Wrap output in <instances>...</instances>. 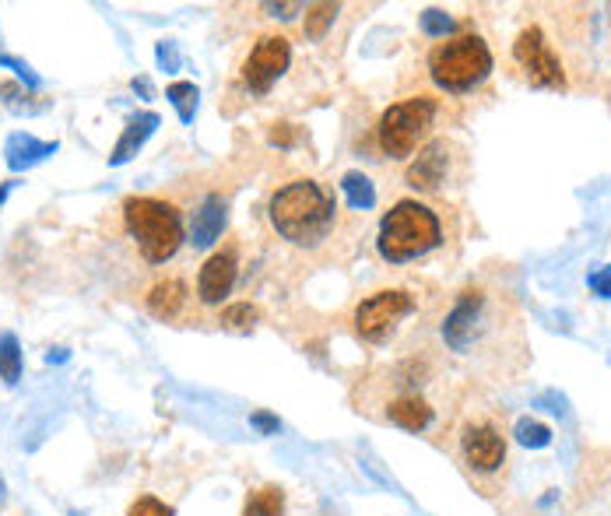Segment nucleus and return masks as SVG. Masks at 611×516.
<instances>
[{
	"label": "nucleus",
	"mask_w": 611,
	"mask_h": 516,
	"mask_svg": "<svg viewBox=\"0 0 611 516\" xmlns=\"http://www.w3.org/2000/svg\"><path fill=\"white\" fill-rule=\"evenodd\" d=\"M267 215H271L274 232L281 239H288L292 246H317L334 229L338 204H334V197L320 183L295 180L271 197Z\"/></svg>",
	"instance_id": "nucleus-1"
},
{
	"label": "nucleus",
	"mask_w": 611,
	"mask_h": 516,
	"mask_svg": "<svg viewBox=\"0 0 611 516\" xmlns=\"http://www.w3.org/2000/svg\"><path fill=\"white\" fill-rule=\"evenodd\" d=\"M443 243V225L432 208L418 201H397L394 208L383 215L380 236H376V250L387 264H408L425 253H432Z\"/></svg>",
	"instance_id": "nucleus-2"
},
{
	"label": "nucleus",
	"mask_w": 611,
	"mask_h": 516,
	"mask_svg": "<svg viewBox=\"0 0 611 516\" xmlns=\"http://www.w3.org/2000/svg\"><path fill=\"white\" fill-rule=\"evenodd\" d=\"M123 222L134 236L137 250L148 264H166L183 246L180 211L159 197H127L123 201Z\"/></svg>",
	"instance_id": "nucleus-3"
},
{
	"label": "nucleus",
	"mask_w": 611,
	"mask_h": 516,
	"mask_svg": "<svg viewBox=\"0 0 611 516\" xmlns=\"http://www.w3.org/2000/svg\"><path fill=\"white\" fill-rule=\"evenodd\" d=\"M492 74V50L482 36H457L429 53V78L443 92H471Z\"/></svg>",
	"instance_id": "nucleus-4"
},
{
	"label": "nucleus",
	"mask_w": 611,
	"mask_h": 516,
	"mask_svg": "<svg viewBox=\"0 0 611 516\" xmlns=\"http://www.w3.org/2000/svg\"><path fill=\"white\" fill-rule=\"evenodd\" d=\"M432 120H436V99L429 95H415V99L394 102L390 109H383L380 123H376V141L380 151L390 158H408L418 148L425 134H429Z\"/></svg>",
	"instance_id": "nucleus-5"
},
{
	"label": "nucleus",
	"mask_w": 611,
	"mask_h": 516,
	"mask_svg": "<svg viewBox=\"0 0 611 516\" xmlns=\"http://www.w3.org/2000/svg\"><path fill=\"white\" fill-rule=\"evenodd\" d=\"M415 313V299L401 288H383L355 306V334L369 344H380L394 334V327L404 316Z\"/></svg>",
	"instance_id": "nucleus-6"
},
{
	"label": "nucleus",
	"mask_w": 611,
	"mask_h": 516,
	"mask_svg": "<svg viewBox=\"0 0 611 516\" xmlns=\"http://www.w3.org/2000/svg\"><path fill=\"white\" fill-rule=\"evenodd\" d=\"M513 60L524 67L527 81H531L534 88L566 92V71H562V60H559V53L552 50V43H548V36L538 29V25H531V29H524L517 36V43H513Z\"/></svg>",
	"instance_id": "nucleus-7"
},
{
	"label": "nucleus",
	"mask_w": 611,
	"mask_h": 516,
	"mask_svg": "<svg viewBox=\"0 0 611 516\" xmlns=\"http://www.w3.org/2000/svg\"><path fill=\"white\" fill-rule=\"evenodd\" d=\"M292 64V46H288L285 36H260L257 46L250 50V57L243 60V85L250 88L253 95H264L271 92V85L288 71Z\"/></svg>",
	"instance_id": "nucleus-8"
},
{
	"label": "nucleus",
	"mask_w": 611,
	"mask_h": 516,
	"mask_svg": "<svg viewBox=\"0 0 611 516\" xmlns=\"http://www.w3.org/2000/svg\"><path fill=\"white\" fill-rule=\"evenodd\" d=\"M482 316H485V292L468 288L461 292V299L453 302V309L443 320V341L450 344L453 352H468L471 344L482 334Z\"/></svg>",
	"instance_id": "nucleus-9"
},
{
	"label": "nucleus",
	"mask_w": 611,
	"mask_h": 516,
	"mask_svg": "<svg viewBox=\"0 0 611 516\" xmlns=\"http://www.w3.org/2000/svg\"><path fill=\"white\" fill-rule=\"evenodd\" d=\"M461 450L471 471L492 474L506 464V439L492 425H468L461 436Z\"/></svg>",
	"instance_id": "nucleus-10"
},
{
	"label": "nucleus",
	"mask_w": 611,
	"mask_h": 516,
	"mask_svg": "<svg viewBox=\"0 0 611 516\" xmlns=\"http://www.w3.org/2000/svg\"><path fill=\"white\" fill-rule=\"evenodd\" d=\"M236 274H239V260L232 250H222V253H211L204 260L201 274H197V299L204 306H218L225 295H232L236 288Z\"/></svg>",
	"instance_id": "nucleus-11"
},
{
	"label": "nucleus",
	"mask_w": 611,
	"mask_h": 516,
	"mask_svg": "<svg viewBox=\"0 0 611 516\" xmlns=\"http://www.w3.org/2000/svg\"><path fill=\"white\" fill-rule=\"evenodd\" d=\"M446 165H450V155H446V141H429L418 158L408 165V187L415 190H439V183L446 180Z\"/></svg>",
	"instance_id": "nucleus-12"
},
{
	"label": "nucleus",
	"mask_w": 611,
	"mask_h": 516,
	"mask_svg": "<svg viewBox=\"0 0 611 516\" xmlns=\"http://www.w3.org/2000/svg\"><path fill=\"white\" fill-rule=\"evenodd\" d=\"M225 222H229V204L222 201V194H208L201 201L194 215V225H190V243L197 250H208V246L218 243V236L225 232Z\"/></svg>",
	"instance_id": "nucleus-13"
},
{
	"label": "nucleus",
	"mask_w": 611,
	"mask_h": 516,
	"mask_svg": "<svg viewBox=\"0 0 611 516\" xmlns=\"http://www.w3.org/2000/svg\"><path fill=\"white\" fill-rule=\"evenodd\" d=\"M159 113H151V109H144V113H134L127 120V127H123L120 141L113 144V151H109V165H127L130 158L137 155V151L148 144V137L159 130Z\"/></svg>",
	"instance_id": "nucleus-14"
},
{
	"label": "nucleus",
	"mask_w": 611,
	"mask_h": 516,
	"mask_svg": "<svg viewBox=\"0 0 611 516\" xmlns=\"http://www.w3.org/2000/svg\"><path fill=\"white\" fill-rule=\"evenodd\" d=\"M57 148V141H39L32 134H11L8 144H4V162H8L11 172H25L32 165L46 162L50 155H57Z\"/></svg>",
	"instance_id": "nucleus-15"
},
{
	"label": "nucleus",
	"mask_w": 611,
	"mask_h": 516,
	"mask_svg": "<svg viewBox=\"0 0 611 516\" xmlns=\"http://www.w3.org/2000/svg\"><path fill=\"white\" fill-rule=\"evenodd\" d=\"M387 418L404 432H425L436 418V411L429 408V401H422L418 394H408V397H397L394 404L387 408Z\"/></svg>",
	"instance_id": "nucleus-16"
},
{
	"label": "nucleus",
	"mask_w": 611,
	"mask_h": 516,
	"mask_svg": "<svg viewBox=\"0 0 611 516\" xmlns=\"http://www.w3.org/2000/svg\"><path fill=\"white\" fill-rule=\"evenodd\" d=\"M187 306V285L176 278H166L148 292V313L155 320H176L180 309Z\"/></svg>",
	"instance_id": "nucleus-17"
},
{
	"label": "nucleus",
	"mask_w": 611,
	"mask_h": 516,
	"mask_svg": "<svg viewBox=\"0 0 611 516\" xmlns=\"http://www.w3.org/2000/svg\"><path fill=\"white\" fill-rule=\"evenodd\" d=\"M341 190H345V201L352 211H369L376 204L373 180L362 176V172H345V176H341Z\"/></svg>",
	"instance_id": "nucleus-18"
},
{
	"label": "nucleus",
	"mask_w": 611,
	"mask_h": 516,
	"mask_svg": "<svg viewBox=\"0 0 611 516\" xmlns=\"http://www.w3.org/2000/svg\"><path fill=\"white\" fill-rule=\"evenodd\" d=\"M338 4H331V0H324V4H306V22H302V32H306V39L310 43H320V39H327V32H331L334 18H338Z\"/></svg>",
	"instance_id": "nucleus-19"
},
{
	"label": "nucleus",
	"mask_w": 611,
	"mask_h": 516,
	"mask_svg": "<svg viewBox=\"0 0 611 516\" xmlns=\"http://www.w3.org/2000/svg\"><path fill=\"white\" fill-rule=\"evenodd\" d=\"M243 516H285V495H281V488L264 485L257 492H250L246 495Z\"/></svg>",
	"instance_id": "nucleus-20"
},
{
	"label": "nucleus",
	"mask_w": 611,
	"mask_h": 516,
	"mask_svg": "<svg viewBox=\"0 0 611 516\" xmlns=\"http://www.w3.org/2000/svg\"><path fill=\"white\" fill-rule=\"evenodd\" d=\"M166 99H169V106L176 109L180 123H194L197 102H201V92H197L194 81H173V85L166 88Z\"/></svg>",
	"instance_id": "nucleus-21"
},
{
	"label": "nucleus",
	"mask_w": 611,
	"mask_h": 516,
	"mask_svg": "<svg viewBox=\"0 0 611 516\" xmlns=\"http://www.w3.org/2000/svg\"><path fill=\"white\" fill-rule=\"evenodd\" d=\"M0 380L4 383L22 380V344H18V337L11 330L0 334Z\"/></svg>",
	"instance_id": "nucleus-22"
},
{
	"label": "nucleus",
	"mask_w": 611,
	"mask_h": 516,
	"mask_svg": "<svg viewBox=\"0 0 611 516\" xmlns=\"http://www.w3.org/2000/svg\"><path fill=\"white\" fill-rule=\"evenodd\" d=\"M517 439H520V446H527V450H545V446L552 443V429H548L545 422H538V418H520Z\"/></svg>",
	"instance_id": "nucleus-23"
},
{
	"label": "nucleus",
	"mask_w": 611,
	"mask_h": 516,
	"mask_svg": "<svg viewBox=\"0 0 611 516\" xmlns=\"http://www.w3.org/2000/svg\"><path fill=\"white\" fill-rule=\"evenodd\" d=\"M257 320H260V309L253 306V302H236V306L222 309V323L229 330H250Z\"/></svg>",
	"instance_id": "nucleus-24"
},
{
	"label": "nucleus",
	"mask_w": 611,
	"mask_h": 516,
	"mask_svg": "<svg viewBox=\"0 0 611 516\" xmlns=\"http://www.w3.org/2000/svg\"><path fill=\"white\" fill-rule=\"evenodd\" d=\"M422 32L429 39H446L453 32V18L446 15V11H439V8L422 11Z\"/></svg>",
	"instance_id": "nucleus-25"
},
{
	"label": "nucleus",
	"mask_w": 611,
	"mask_h": 516,
	"mask_svg": "<svg viewBox=\"0 0 611 516\" xmlns=\"http://www.w3.org/2000/svg\"><path fill=\"white\" fill-rule=\"evenodd\" d=\"M127 516H176V509L169 502L155 499V495H141V499L130 502Z\"/></svg>",
	"instance_id": "nucleus-26"
},
{
	"label": "nucleus",
	"mask_w": 611,
	"mask_h": 516,
	"mask_svg": "<svg viewBox=\"0 0 611 516\" xmlns=\"http://www.w3.org/2000/svg\"><path fill=\"white\" fill-rule=\"evenodd\" d=\"M0 67H11V71H15L18 78H22V81H25V85H29V88H43V78H39V74L32 71V67L25 64V60L11 57V53H0Z\"/></svg>",
	"instance_id": "nucleus-27"
},
{
	"label": "nucleus",
	"mask_w": 611,
	"mask_h": 516,
	"mask_svg": "<svg viewBox=\"0 0 611 516\" xmlns=\"http://www.w3.org/2000/svg\"><path fill=\"white\" fill-rule=\"evenodd\" d=\"M271 144H278V148H292L295 141H299V130L292 127V123H274L271 137H267Z\"/></svg>",
	"instance_id": "nucleus-28"
},
{
	"label": "nucleus",
	"mask_w": 611,
	"mask_h": 516,
	"mask_svg": "<svg viewBox=\"0 0 611 516\" xmlns=\"http://www.w3.org/2000/svg\"><path fill=\"white\" fill-rule=\"evenodd\" d=\"M590 292L601 295V299H611V267H601V271H594L587 278Z\"/></svg>",
	"instance_id": "nucleus-29"
},
{
	"label": "nucleus",
	"mask_w": 611,
	"mask_h": 516,
	"mask_svg": "<svg viewBox=\"0 0 611 516\" xmlns=\"http://www.w3.org/2000/svg\"><path fill=\"white\" fill-rule=\"evenodd\" d=\"M250 425H253L257 432H264V436H274V432L281 429L278 415H271V411H253V415H250Z\"/></svg>",
	"instance_id": "nucleus-30"
},
{
	"label": "nucleus",
	"mask_w": 611,
	"mask_h": 516,
	"mask_svg": "<svg viewBox=\"0 0 611 516\" xmlns=\"http://www.w3.org/2000/svg\"><path fill=\"white\" fill-rule=\"evenodd\" d=\"M155 57H159V64L166 67V71H176V67H180V53H176V43H159Z\"/></svg>",
	"instance_id": "nucleus-31"
},
{
	"label": "nucleus",
	"mask_w": 611,
	"mask_h": 516,
	"mask_svg": "<svg viewBox=\"0 0 611 516\" xmlns=\"http://www.w3.org/2000/svg\"><path fill=\"white\" fill-rule=\"evenodd\" d=\"M264 11H271L274 18H292L295 11H306L302 4H264Z\"/></svg>",
	"instance_id": "nucleus-32"
},
{
	"label": "nucleus",
	"mask_w": 611,
	"mask_h": 516,
	"mask_svg": "<svg viewBox=\"0 0 611 516\" xmlns=\"http://www.w3.org/2000/svg\"><path fill=\"white\" fill-rule=\"evenodd\" d=\"M134 92L151 95V81H148V78H134Z\"/></svg>",
	"instance_id": "nucleus-33"
},
{
	"label": "nucleus",
	"mask_w": 611,
	"mask_h": 516,
	"mask_svg": "<svg viewBox=\"0 0 611 516\" xmlns=\"http://www.w3.org/2000/svg\"><path fill=\"white\" fill-rule=\"evenodd\" d=\"M11 187H15V183H4V187H0V204L8 201V194H11Z\"/></svg>",
	"instance_id": "nucleus-34"
},
{
	"label": "nucleus",
	"mask_w": 611,
	"mask_h": 516,
	"mask_svg": "<svg viewBox=\"0 0 611 516\" xmlns=\"http://www.w3.org/2000/svg\"><path fill=\"white\" fill-rule=\"evenodd\" d=\"M0 495H4V481H0Z\"/></svg>",
	"instance_id": "nucleus-35"
}]
</instances>
